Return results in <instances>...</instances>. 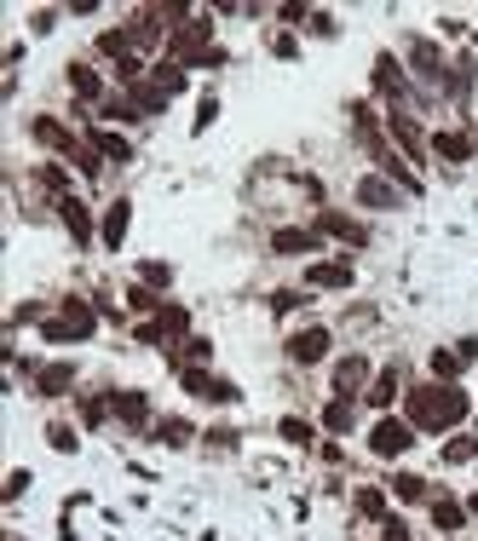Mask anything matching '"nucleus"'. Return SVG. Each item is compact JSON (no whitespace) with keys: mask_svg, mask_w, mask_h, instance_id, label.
Listing matches in <instances>:
<instances>
[{"mask_svg":"<svg viewBox=\"0 0 478 541\" xmlns=\"http://www.w3.org/2000/svg\"><path fill=\"white\" fill-rule=\"evenodd\" d=\"M328 351H335V335H328L323 323H312V328H300V335H288V363H300V368L323 363Z\"/></svg>","mask_w":478,"mask_h":541,"instance_id":"7ed1b4c3","label":"nucleus"},{"mask_svg":"<svg viewBox=\"0 0 478 541\" xmlns=\"http://www.w3.org/2000/svg\"><path fill=\"white\" fill-rule=\"evenodd\" d=\"M375 93H386L392 104H403V93H409V76H403V64L392 52L375 58Z\"/></svg>","mask_w":478,"mask_h":541,"instance_id":"1a4fd4ad","label":"nucleus"},{"mask_svg":"<svg viewBox=\"0 0 478 541\" xmlns=\"http://www.w3.org/2000/svg\"><path fill=\"white\" fill-rule=\"evenodd\" d=\"M207 444H214V449H237V432H231V426H214V432H207Z\"/></svg>","mask_w":478,"mask_h":541,"instance_id":"58836bf2","label":"nucleus"},{"mask_svg":"<svg viewBox=\"0 0 478 541\" xmlns=\"http://www.w3.org/2000/svg\"><path fill=\"white\" fill-rule=\"evenodd\" d=\"M409 444H415V426L398 421V415H381V421L369 426V449L375 455H403Z\"/></svg>","mask_w":478,"mask_h":541,"instance_id":"423d86ee","label":"nucleus"},{"mask_svg":"<svg viewBox=\"0 0 478 541\" xmlns=\"http://www.w3.org/2000/svg\"><path fill=\"white\" fill-rule=\"evenodd\" d=\"M363 380H369V363H363V358H340L335 363V398H352Z\"/></svg>","mask_w":478,"mask_h":541,"instance_id":"f3484780","label":"nucleus"},{"mask_svg":"<svg viewBox=\"0 0 478 541\" xmlns=\"http://www.w3.org/2000/svg\"><path fill=\"white\" fill-rule=\"evenodd\" d=\"M185 328H190V311H179V305H162L150 323H139V340H144V346H174Z\"/></svg>","mask_w":478,"mask_h":541,"instance_id":"20e7f679","label":"nucleus"},{"mask_svg":"<svg viewBox=\"0 0 478 541\" xmlns=\"http://www.w3.org/2000/svg\"><path fill=\"white\" fill-rule=\"evenodd\" d=\"M41 184H46L53 196H69V190H64V184H69V174H64V167H53V162L41 167Z\"/></svg>","mask_w":478,"mask_h":541,"instance_id":"f704fd0d","label":"nucleus"},{"mask_svg":"<svg viewBox=\"0 0 478 541\" xmlns=\"http://www.w3.org/2000/svg\"><path fill=\"white\" fill-rule=\"evenodd\" d=\"M12 541H23V536H12Z\"/></svg>","mask_w":478,"mask_h":541,"instance_id":"c03bdc74","label":"nucleus"},{"mask_svg":"<svg viewBox=\"0 0 478 541\" xmlns=\"http://www.w3.org/2000/svg\"><path fill=\"white\" fill-rule=\"evenodd\" d=\"M398 386H403V375H398V368H381V375H375L369 380V409H392V403H398Z\"/></svg>","mask_w":478,"mask_h":541,"instance_id":"a211bd4d","label":"nucleus"},{"mask_svg":"<svg viewBox=\"0 0 478 541\" xmlns=\"http://www.w3.org/2000/svg\"><path fill=\"white\" fill-rule=\"evenodd\" d=\"M409 64L421 69V76H438V81H450V76H444V52H438L433 41H421V35L409 41Z\"/></svg>","mask_w":478,"mask_h":541,"instance_id":"6ab92c4d","label":"nucleus"},{"mask_svg":"<svg viewBox=\"0 0 478 541\" xmlns=\"http://www.w3.org/2000/svg\"><path fill=\"white\" fill-rule=\"evenodd\" d=\"M23 489H29V472H23V466H18V472H12V478H6V489H0V501H18V496H23Z\"/></svg>","mask_w":478,"mask_h":541,"instance_id":"e433bc0d","label":"nucleus"},{"mask_svg":"<svg viewBox=\"0 0 478 541\" xmlns=\"http://www.w3.org/2000/svg\"><path fill=\"white\" fill-rule=\"evenodd\" d=\"M386 127L398 133V150H403V156H415V162L426 156V139H421V127H415V116H409L403 104H392V121H386Z\"/></svg>","mask_w":478,"mask_h":541,"instance_id":"9d476101","label":"nucleus"},{"mask_svg":"<svg viewBox=\"0 0 478 541\" xmlns=\"http://www.w3.org/2000/svg\"><path fill=\"white\" fill-rule=\"evenodd\" d=\"M109 409H116L127 426H144V421H150V398H144V392H109Z\"/></svg>","mask_w":478,"mask_h":541,"instance_id":"dca6fc26","label":"nucleus"},{"mask_svg":"<svg viewBox=\"0 0 478 541\" xmlns=\"http://www.w3.org/2000/svg\"><path fill=\"white\" fill-rule=\"evenodd\" d=\"M167 282H174V265H162V260L139 265V288H167Z\"/></svg>","mask_w":478,"mask_h":541,"instance_id":"c756f323","label":"nucleus"},{"mask_svg":"<svg viewBox=\"0 0 478 541\" xmlns=\"http://www.w3.org/2000/svg\"><path fill=\"white\" fill-rule=\"evenodd\" d=\"M467 507H473V513H478V496H473V501H467Z\"/></svg>","mask_w":478,"mask_h":541,"instance_id":"37998d69","label":"nucleus"},{"mask_svg":"<svg viewBox=\"0 0 478 541\" xmlns=\"http://www.w3.org/2000/svg\"><path fill=\"white\" fill-rule=\"evenodd\" d=\"M93 335H98V317L81 300H64V317H41V340H53V346H76V340H93Z\"/></svg>","mask_w":478,"mask_h":541,"instance_id":"f03ea898","label":"nucleus"},{"mask_svg":"<svg viewBox=\"0 0 478 541\" xmlns=\"http://www.w3.org/2000/svg\"><path fill=\"white\" fill-rule=\"evenodd\" d=\"M456 358H461V363H473V358H478V335L461 340V346H456Z\"/></svg>","mask_w":478,"mask_h":541,"instance_id":"a19ab883","label":"nucleus"},{"mask_svg":"<svg viewBox=\"0 0 478 541\" xmlns=\"http://www.w3.org/2000/svg\"><path fill=\"white\" fill-rule=\"evenodd\" d=\"M403 421L415 426V432H450V426L467 421V392L456 386V380H426V386H409V398H403Z\"/></svg>","mask_w":478,"mask_h":541,"instance_id":"f257e3e1","label":"nucleus"},{"mask_svg":"<svg viewBox=\"0 0 478 541\" xmlns=\"http://www.w3.org/2000/svg\"><path fill=\"white\" fill-rule=\"evenodd\" d=\"M35 386H41L46 398L69 392V386H76V363H53V368H41V375H35Z\"/></svg>","mask_w":478,"mask_h":541,"instance_id":"4be33fe9","label":"nucleus"},{"mask_svg":"<svg viewBox=\"0 0 478 541\" xmlns=\"http://www.w3.org/2000/svg\"><path fill=\"white\" fill-rule=\"evenodd\" d=\"M93 150H98V156H109V162H133V144H127V139H116V133H104V127L93 133Z\"/></svg>","mask_w":478,"mask_h":541,"instance_id":"393cba45","label":"nucleus"},{"mask_svg":"<svg viewBox=\"0 0 478 541\" xmlns=\"http://www.w3.org/2000/svg\"><path fill=\"white\" fill-rule=\"evenodd\" d=\"M179 386L196 392V398H214V403H237V398H242V392L231 386V380H214L202 363H179Z\"/></svg>","mask_w":478,"mask_h":541,"instance_id":"39448f33","label":"nucleus"},{"mask_svg":"<svg viewBox=\"0 0 478 541\" xmlns=\"http://www.w3.org/2000/svg\"><path fill=\"white\" fill-rule=\"evenodd\" d=\"M156 432H162V444H174V449H179V444H190V438H196V426H190V421H162Z\"/></svg>","mask_w":478,"mask_h":541,"instance_id":"2f4dec72","label":"nucleus"},{"mask_svg":"<svg viewBox=\"0 0 478 541\" xmlns=\"http://www.w3.org/2000/svg\"><path fill=\"white\" fill-rule=\"evenodd\" d=\"M386 541H409V524H403V519H386Z\"/></svg>","mask_w":478,"mask_h":541,"instance_id":"79ce46f5","label":"nucleus"},{"mask_svg":"<svg viewBox=\"0 0 478 541\" xmlns=\"http://www.w3.org/2000/svg\"><path fill=\"white\" fill-rule=\"evenodd\" d=\"M358 202L375 207V214H392V207H403V190L386 179H358Z\"/></svg>","mask_w":478,"mask_h":541,"instance_id":"9b49d317","label":"nucleus"},{"mask_svg":"<svg viewBox=\"0 0 478 541\" xmlns=\"http://www.w3.org/2000/svg\"><path fill=\"white\" fill-rule=\"evenodd\" d=\"M352 421H358V415H352V403H346V398H328V409H323V426H328V432H352Z\"/></svg>","mask_w":478,"mask_h":541,"instance_id":"a878e982","label":"nucleus"},{"mask_svg":"<svg viewBox=\"0 0 478 541\" xmlns=\"http://www.w3.org/2000/svg\"><path fill=\"white\" fill-rule=\"evenodd\" d=\"M352 501H358V513H363V519H386V489L363 484V489H358V496H352Z\"/></svg>","mask_w":478,"mask_h":541,"instance_id":"bb28decb","label":"nucleus"},{"mask_svg":"<svg viewBox=\"0 0 478 541\" xmlns=\"http://www.w3.org/2000/svg\"><path fill=\"white\" fill-rule=\"evenodd\" d=\"M214 121H219V98L207 93L202 104H196V121H190V133H207V127H214Z\"/></svg>","mask_w":478,"mask_h":541,"instance_id":"473e14b6","label":"nucleus"},{"mask_svg":"<svg viewBox=\"0 0 478 541\" xmlns=\"http://www.w3.org/2000/svg\"><path fill=\"white\" fill-rule=\"evenodd\" d=\"M444 461H450V466L478 461V438H467V432H461V438H450V444H444Z\"/></svg>","mask_w":478,"mask_h":541,"instance_id":"c85d7f7f","label":"nucleus"},{"mask_svg":"<svg viewBox=\"0 0 478 541\" xmlns=\"http://www.w3.org/2000/svg\"><path fill=\"white\" fill-rule=\"evenodd\" d=\"M426 150H433V156H444V162H467V156H473V133H461V127L433 133V139H426Z\"/></svg>","mask_w":478,"mask_h":541,"instance_id":"4468645a","label":"nucleus"},{"mask_svg":"<svg viewBox=\"0 0 478 541\" xmlns=\"http://www.w3.org/2000/svg\"><path fill=\"white\" fill-rule=\"evenodd\" d=\"M433 524H438V530H461V524H467V507H461V501H450V496H438L433 501Z\"/></svg>","mask_w":478,"mask_h":541,"instance_id":"5701e85b","label":"nucleus"},{"mask_svg":"<svg viewBox=\"0 0 478 541\" xmlns=\"http://www.w3.org/2000/svg\"><path fill=\"white\" fill-rule=\"evenodd\" d=\"M53 23H58V12H53V6H41V12H29V29H35V35H46V29H53Z\"/></svg>","mask_w":478,"mask_h":541,"instance_id":"4c0bfd02","label":"nucleus"},{"mask_svg":"<svg viewBox=\"0 0 478 541\" xmlns=\"http://www.w3.org/2000/svg\"><path fill=\"white\" fill-rule=\"evenodd\" d=\"M352 277H358L352 260H317L312 270H305V282H312V288H352Z\"/></svg>","mask_w":478,"mask_h":541,"instance_id":"f8f14e48","label":"nucleus"},{"mask_svg":"<svg viewBox=\"0 0 478 541\" xmlns=\"http://www.w3.org/2000/svg\"><path fill=\"white\" fill-rule=\"evenodd\" d=\"M461 368H467V363H461L456 351H433V375H438V380H456Z\"/></svg>","mask_w":478,"mask_h":541,"instance_id":"72a5a7b5","label":"nucleus"},{"mask_svg":"<svg viewBox=\"0 0 478 541\" xmlns=\"http://www.w3.org/2000/svg\"><path fill=\"white\" fill-rule=\"evenodd\" d=\"M69 87H76L81 104H98V98H104V81H98V69H87V64H69Z\"/></svg>","mask_w":478,"mask_h":541,"instance_id":"412c9836","label":"nucleus"},{"mask_svg":"<svg viewBox=\"0 0 478 541\" xmlns=\"http://www.w3.org/2000/svg\"><path fill=\"white\" fill-rule=\"evenodd\" d=\"M46 444H53L58 455H69L76 449V432H69V426H46Z\"/></svg>","mask_w":478,"mask_h":541,"instance_id":"c9c22d12","label":"nucleus"},{"mask_svg":"<svg viewBox=\"0 0 478 541\" xmlns=\"http://www.w3.org/2000/svg\"><path fill=\"white\" fill-rule=\"evenodd\" d=\"M58 219H64V225H69V237H76L81 248H87V242H93V214H87V207L76 202V196H58Z\"/></svg>","mask_w":478,"mask_h":541,"instance_id":"2eb2a0df","label":"nucleus"},{"mask_svg":"<svg viewBox=\"0 0 478 541\" xmlns=\"http://www.w3.org/2000/svg\"><path fill=\"white\" fill-rule=\"evenodd\" d=\"M317 242H323V230L312 225V230H277V237H271V248H277V254H312Z\"/></svg>","mask_w":478,"mask_h":541,"instance_id":"aec40b11","label":"nucleus"},{"mask_svg":"<svg viewBox=\"0 0 478 541\" xmlns=\"http://www.w3.org/2000/svg\"><path fill=\"white\" fill-rule=\"evenodd\" d=\"M29 133H35V144H46V150H64V156H81V150H87V144H76V133L58 127L53 116H35V121H29Z\"/></svg>","mask_w":478,"mask_h":541,"instance_id":"0eeeda50","label":"nucleus"},{"mask_svg":"<svg viewBox=\"0 0 478 541\" xmlns=\"http://www.w3.org/2000/svg\"><path fill=\"white\" fill-rule=\"evenodd\" d=\"M317 230H323V237H340L346 248H369V230H363L358 219H346V214H323V219H317Z\"/></svg>","mask_w":478,"mask_h":541,"instance_id":"ddd939ff","label":"nucleus"},{"mask_svg":"<svg viewBox=\"0 0 478 541\" xmlns=\"http://www.w3.org/2000/svg\"><path fill=\"white\" fill-rule=\"evenodd\" d=\"M392 496L398 501H426V478L421 472H398L392 478Z\"/></svg>","mask_w":478,"mask_h":541,"instance_id":"cd10ccee","label":"nucleus"},{"mask_svg":"<svg viewBox=\"0 0 478 541\" xmlns=\"http://www.w3.org/2000/svg\"><path fill=\"white\" fill-rule=\"evenodd\" d=\"M185 81H190V69H185V64H162V69L150 76V87L162 93V98H174V93H185Z\"/></svg>","mask_w":478,"mask_h":541,"instance_id":"b1692460","label":"nucleus"},{"mask_svg":"<svg viewBox=\"0 0 478 541\" xmlns=\"http://www.w3.org/2000/svg\"><path fill=\"white\" fill-rule=\"evenodd\" d=\"M277 432H283V444H312V426H305V421H294V415H283V421H277Z\"/></svg>","mask_w":478,"mask_h":541,"instance_id":"7c9ffc66","label":"nucleus"},{"mask_svg":"<svg viewBox=\"0 0 478 541\" xmlns=\"http://www.w3.org/2000/svg\"><path fill=\"white\" fill-rule=\"evenodd\" d=\"M127 225H133V202H127V196H116V202L104 207V225H98V242H104V248H121V242H127Z\"/></svg>","mask_w":478,"mask_h":541,"instance_id":"6e6552de","label":"nucleus"},{"mask_svg":"<svg viewBox=\"0 0 478 541\" xmlns=\"http://www.w3.org/2000/svg\"><path fill=\"white\" fill-rule=\"evenodd\" d=\"M271 52H277V58H300V46H294L288 35H277V41H271Z\"/></svg>","mask_w":478,"mask_h":541,"instance_id":"ea45409f","label":"nucleus"}]
</instances>
